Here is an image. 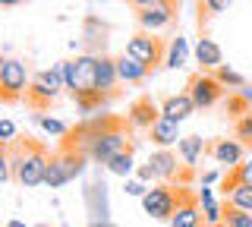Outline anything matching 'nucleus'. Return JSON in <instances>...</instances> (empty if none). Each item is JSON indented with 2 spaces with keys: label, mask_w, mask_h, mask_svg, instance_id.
Returning <instances> with one entry per match:
<instances>
[{
  "label": "nucleus",
  "mask_w": 252,
  "mask_h": 227,
  "mask_svg": "<svg viewBox=\"0 0 252 227\" xmlns=\"http://www.w3.org/2000/svg\"><path fill=\"white\" fill-rule=\"evenodd\" d=\"M224 92L227 89L218 82V76L215 73H205V69L192 73V76H189V82H186V95L195 101L199 111H208V107L218 104V101H224Z\"/></svg>",
  "instance_id": "7"
},
{
  "label": "nucleus",
  "mask_w": 252,
  "mask_h": 227,
  "mask_svg": "<svg viewBox=\"0 0 252 227\" xmlns=\"http://www.w3.org/2000/svg\"><path fill=\"white\" fill-rule=\"evenodd\" d=\"M208 155L215 158L220 167H240L243 164V155H246V145L240 142V139H215V142L208 145Z\"/></svg>",
  "instance_id": "12"
},
{
  "label": "nucleus",
  "mask_w": 252,
  "mask_h": 227,
  "mask_svg": "<svg viewBox=\"0 0 252 227\" xmlns=\"http://www.w3.org/2000/svg\"><path fill=\"white\" fill-rule=\"evenodd\" d=\"M13 136H16L13 120H0V139H3V145H10V142H13Z\"/></svg>",
  "instance_id": "29"
},
{
  "label": "nucleus",
  "mask_w": 252,
  "mask_h": 227,
  "mask_svg": "<svg viewBox=\"0 0 252 227\" xmlns=\"http://www.w3.org/2000/svg\"><path fill=\"white\" fill-rule=\"evenodd\" d=\"M117 73H120V82H126V85H136V82H145L152 69H148L145 64H139L136 57H129V54L123 51L120 57H117Z\"/></svg>",
  "instance_id": "17"
},
{
  "label": "nucleus",
  "mask_w": 252,
  "mask_h": 227,
  "mask_svg": "<svg viewBox=\"0 0 252 227\" xmlns=\"http://www.w3.org/2000/svg\"><path fill=\"white\" fill-rule=\"evenodd\" d=\"M195 64H199V69H205V73H215L218 66H224V51H220V44L211 41L208 35H202L199 44H195Z\"/></svg>",
  "instance_id": "13"
},
{
  "label": "nucleus",
  "mask_w": 252,
  "mask_h": 227,
  "mask_svg": "<svg viewBox=\"0 0 252 227\" xmlns=\"http://www.w3.org/2000/svg\"><path fill=\"white\" fill-rule=\"evenodd\" d=\"M6 227H29L26 221H6Z\"/></svg>",
  "instance_id": "35"
},
{
  "label": "nucleus",
  "mask_w": 252,
  "mask_h": 227,
  "mask_svg": "<svg viewBox=\"0 0 252 227\" xmlns=\"http://www.w3.org/2000/svg\"><path fill=\"white\" fill-rule=\"evenodd\" d=\"M224 224H227V227H252V211L236 208L233 202L224 199Z\"/></svg>",
  "instance_id": "24"
},
{
  "label": "nucleus",
  "mask_w": 252,
  "mask_h": 227,
  "mask_svg": "<svg viewBox=\"0 0 252 227\" xmlns=\"http://www.w3.org/2000/svg\"><path fill=\"white\" fill-rule=\"evenodd\" d=\"M89 227H110V224H98V221H94V224H89Z\"/></svg>",
  "instance_id": "36"
},
{
  "label": "nucleus",
  "mask_w": 252,
  "mask_h": 227,
  "mask_svg": "<svg viewBox=\"0 0 252 227\" xmlns=\"http://www.w3.org/2000/svg\"><path fill=\"white\" fill-rule=\"evenodd\" d=\"M215 180H218V170H205V174H202V186L215 183Z\"/></svg>",
  "instance_id": "32"
},
{
  "label": "nucleus",
  "mask_w": 252,
  "mask_h": 227,
  "mask_svg": "<svg viewBox=\"0 0 252 227\" xmlns=\"http://www.w3.org/2000/svg\"><path fill=\"white\" fill-rule=\"evenodd\" d=\"M126 54L136 57L139 64H145L155 73V69L164 64V57H167V44H164V38H158V32H145V29H139V32L126 41Z\"/></svg>",
  "instance_id": "5"
},
{
  "label": "nucleus",
  "mask_w": 252,
  "mask_h": 227,
  "mask_svg": "<svg viewBox=\"0 0 252 227\" xmlns=\"http://www.w3.org/2000/svg\"><path fill=\"white\" fill-rule=\"evenodd\" d=\"M104 167L110 170V174H117V177H129L132 170H136V164H132V145L123 148L120 155H114V158H110Z\"/></svg>",
  "instance_id": "22"
},
{
  "label": "nucleus",
  "mask_w": 252,
  "mask_h": 227,
  "mask_svg": "<svg viewBox=\"0 0 252 227\" xmlns=\"http://www.w3.org/2000/svg\"><path fill=\"white\" fill-rule=\"evenodd\" d=\"M158 0H129V6H136V10H145V6H155Z\"/></svg>",
  "instance_id": "31"
},
{
  "label": "nucleus",
  "mask_w": 252,
  "mask_h": 227,
  "mask_svg": "<svg viewBox=\"0 0 252 227\" xmlns=\"http://www.w3.org/2000/svg\"><path fill=\"white\" fill-rule=\"evenodd\" d=\"M22 0H0V6H19Z\"/></svg>",
  "instance_id": "34"
},
{
  "label": "nucleus",
  "mask_w": 252,
  "mask_h": 227,
  "mask_svg": "<svg viewBox=\"0 0 252 227\" xmlns=\"http://www.w3.org/2000/svg\"><path fill=\"white\" fill-rule=\"evenodd\" d=\"M60 92H66V82H63V69L60 64L51 66V69H38L29 82V92H26V107L35 114H47L54 107V101L60 98Z\"/></svg>",
  "instance_id": "2"
},
{
  "label": "nucleus",
  "mask_w": 252,
  "mask_h": 227,
  "mask_svg": "<svg viewBox=\"0 0 252 227\" xmlns=\"http://www.w3.org/2000/svg\"><path fill=\"white\" fill-rule=\"evenodd\" d=\"M161 117H164L161 107H158L148 95H142V98H136V101L129 104V111H126V123H129V130L148 132L158 120H161Z\"/></svg>",
  "instance_id": "10"
},
{
  "label": "nucleus",
  "mask_w": 252,
  "mask_h": 227,
  "mask_svg": "<svg viewBox=\"0 0 252 227\" xmlns=\"http://www.w3.org/2000/svg\"><path fill=\"white\" fill-rule=\"evenodd\" d=\"M218 227H227V224H218Z\"/></svg>",
  "instance_id": "39"
},
{
  "label": "nucleus",
  "mask_w": 252,
  "mask_h": 227,
  "mask_svg": "<svg viewBox=\"0 0 252 227\" xmlns=\"http://www.w3.org/2000/svg\"><path fill=\"white\" fill-rule=\"evenodd\" d=\"M145 193H148V186L142 183V180H126V195H136V199H142Z\"/></svg>",
  "instance_id": "28"
},
{
  "label": "nucleus",
  "mask_w": 252,
  "mask_h": 227,
  "mask_svg": "<svg viewBox=\"0 0 252 227\" xmlns=\"http://www.w3.org/2000/svg\"><path fill=\"white\" fill-rule=\"evenodd\" d=\"M177 193H180V205L170 218V227H202L205 224V215H202V202H199V193H192L186 183H177Z\"/></svg>",
  "instance_id": "8"
},
{
  "label": "nucleus",
  "mask_w": 252,
  "mask_h": 227,
  "mask_svg": "<svg viewBox=\"0 0 252 227\" xmlns=\"http://www.w3.org/2000/svg\"><path fill=\"white\" fill-rule=\"evenodd\" d=\"M233 139H240V142L252 152V111L246 117H240V120H233Z\"/></svg>",
  "instance_id": "27"
},
{
  "label": "nucleus",
  "mask_w": 252,
  "mask_h": 227,
  "mask_svg": "<svg viewBox=\"0 0 252 227\" xmlns=\"http://www.w3.org/2000/svg\"><path fill=\"white\" fill-rule=\"evenodd\" d=\"M6 158L13 164V177L19 180L26 190L32 186H41L47 180V164H51V155H47V148L38 142V139L32 136H19L13 139L10 145H3Z\"/></svg>",
  "instance_id": "1"
},
{
  "label": "nucleus",
  "mask_w": 252,
  "mask_h": 227,
  "mask_svg": "<svg viewBox=\"0 0 252 227\" xmlns=\"http://www.w3.org/2000/svg\"><path fill=\"white\" fill-rule=\"evenodd\" d=\"M180 6L173 3V0H158L155 6H145V10H136V22L139 29H145V32H161V29H167L177 22L180 16Z\"/></svg>",
  "instance_id": "9"
},
{
  "label": "nucleus",
  "mask_w": 252,
  "mask_h": 227,
  "mask_svg": "<svg viewBox=\"0 0 252 227\" xmlns=\"http://www.w3.org/2000/svg\"><path fill=\"white\" fill-rule=\"evenodd\" d=\"M173 3H177V6H183V3H186V0H173Z\"/></svg>",
  "instance_id": "37"
},
{
  "label": "nucleus",
  "mask_w": 252,
  "mask_h": 227,
  "mask_svg": "<svg viewBox=\"0 0 252 227\" xmlns=\"http://www.w3.org/2000/svg\"><path fill=\"white\" fill-rule=\"evenodd\" d=\"M230 3L233 0H199V6H195V10H199V29H205L218 13H224Z\"/></svg>",
  "instance_id": "21"
},
{
  "label": "nucleus",
  "mask_w": 252,
  "mask_h": 227,
  "mask_svg": "<svg viewBox=\"0 0 252 227\" xmlns=\"http://www.w3.org/2000/svg\"><path fill=\"white\" fill-rule=\"evenodd\" d=\"M136 174H139V180H142V183H158V174L152 170V164H142V167L136 170Z\"/></svg>",
  "instance_id": "30"
},
{
  "label": "nucleus",
  "mask_w": 252,
  "mask_h": 227,
  "mask_svg": "<svg viewBox=\"0 0 252 227\" xmlns=\"http://www.w3.org/2000/svg\"><path fill=\"white\" fill-rule=\"evenodd\" d=\"M186 60H189V44H186V38H170V44H167V57H164V66L167 69H180V66H186Z\"/></svg>",
  "instance_id": "20"
},
{
  "label": "nucleus",
  "mask_w": 252,
  "mask_h": 227,
  "mask_svg": "<svg viewBox=\"0 0 252 227\" xmlns=\"http://www.w3.org/2000/svg\"><path fill=\"white\" fill-rule=\"evenodd\" d=\"M29 69L22 64L19 57H3V64H0V101L3 104H16V101L26 98L29 92Z\"/></svg>",
  "instance_id": "4"
},
{
  "label": "nucleus",
  "mask_w": 252,
  "mask_h": 227,
  "mask_svg": "<svg viewBox=\"0 0 252 227\" xmlns=\"http://www.w3.org/2000/svg\"><path fill=\"white\" fill-rule=\"evenodd\" d=\"M202 227H208V224H202Z\"/></svg>",
  "instance_id": "40"
},
{
  "label": "nucleus",
  "mask_w": 252,
  "mask_h": 227,
  "mask_svg": "<svg viewBox=\"0 0 252 227\" xmlns=\"http://www.w3.org/2000/svg\"><path fill=\"white\" fill-rule=\"evenodd\" d=\"M199 107H195V101L186 95V92H180V95H167L161 101V114L164 117H170V120H177V123H183L186 117H192Z\"/></svg>",
  "instance_id": "16"
},
{
  "label": "nucleus",
  "mask_w": 252,
  "mask_h": 227,
  "mask_svg": "<svg viewBox=\"0 0 252 227\" xmlns=\"http://www.w3.org/2000/svg\"><path fill=\"white\" fill-rule=\"evenodd\" d=\"M60 227H69V224H60Z\"/></svg>",
  "instance_id": "38"
},
{
  "label": "nucleus",
  "mask_w": 252,
  "mask_h": 227,
  "mask_svg": "<svg viewBox=\"0 0 252 227\" xmlns=\"http://www.w3.org/2000/svg\"><path fill=\"white\" fill-rule=\"evenodd\" d=\"M148 164H152V170L158 174V183H173V180L180 177V170H186V164L180 161V155H173L170 148H158V152H152Z\"/></svg>",
  "instance_id": "11"
},
{
  "label": "nucleus",
  "mask_w": 252,
  "mask_h": 227,
  "mask_svg": "<svg viewBox=\"0 0 252 227\" xmlns=\"http://www.w3.org/2000/svg\"><path fill=\"white\" fill-rule=\"evenodd\" d=\"M177 155H180V161H183L186 167H195V164L208 155V145L202 142V136H186V139H180Z\"/></svg>",
  "instance_id": "18"
},
{
  "label": "nucleus",
  "mask_w": 252,
  "mask_h": 227,
  "mask_svg": "<svg viewBox=\"0 0 252 227\" xmlns=\"http://www.w3.org/2000/svg\"><path fill=\"white\" fill-rule=\"evenodd\" d=\"M199 202H202L205 224H208V227H218V224H224V202H218V199H215L211 186H202V190H199Z\"/></svg>",
  "instance_id": "19"
},
{
  "label": "nucleus",
  "mask_w": 252,
  "mask_h": 227,
  "mask_svg": "<svg viewBox=\"0 0 252 227\" xmlns=\"http://www.w3.org/2000/svg\"><path fill=\"white\" fill-rule=\"evenodd\" d=\"M177 205H180V193L173 183H155L142 195V208H145V215L152 221H170Z\"/></svg>",
  "instance_id": "6"
},
{
  "label": "nucleus",
  "mask_w": 252,
  "mask_h": 227,
  "mask_svg": "<svg viewBox=\"0 0 252 227\" xmlns=\"http://www.w3.org/2000/svg\"><path fill=\"white\" fill-rule=\"evenodd\" d=\"M89 161H92V158L82 152V148L63 142L60 152L51 155V164H47V180H44V183L51 186V190H57V186H66L69 180H76L79 174H82Z\"/></svg>",
  "instance_id": "3"
},
{
  "label": "nucleus",
  "mask_w": 252,
  "mask_h": 227,
  "mask_svg": "<svg viewBox=\"0 0 252 227\" xmlns=\"http://www.w3.org/2000/svg\"><path fill=\"white\" fill-rule=\"evenodd\" d=\"M249 111H252V104L243 98V92H227V98H224V114L227 117L240 120V117H246Z\"/></svg>",
  "instance_id": "23"
},
{
  "label": "nucleus",
  "mask_w": 252,
  "mask_h": 227,
  "mask_svg": "<svg viewBox=\"0 0 252 227\" xmlns=\"http://www.w3.org/2000/svg\"><path fill=\"white\" fill-rule=\"evenodd\" d=\"M148 139H152L155 148H173V145H180V139H183V136H180V123L170 120V117H161V120L148 130Z\"/></svg>",
  "instance_id": "14"
},
{
  "label": "nucleus",
  "mask_w": 252,
  "mask_h": 227,
  "mask_svg": "<svg viewBox=\"0 0 252 227\" xmlns=\"http://www.w3.org/2000/svg\"><path fill=\"white\" fill-rule=\"evenodd\" d=\"M240 92H243V98H246L249 104H252V85H246V89H240Z\"/></svg>",
  "instance_id": "33"
},
{
  "label": "nucleus",
  "mask_w": 252,
  "mask_h": 227,
  "mask_svg": "<svg viewBox=\"0 0 252 227\" xmlns=\"http://www.w3.org/2000/svg\"><path fill=\"white\" fill-rule=\"evenodd\" d=\"M117 85H120V73H117V57L98 54V89H101V95L117 98Z\"/></svg>",
  "instance_id": "15"
},
{
  "label": "nucleus",
  "mask_w": 252,
  "mask_h": 227,
  "mask_svg": "<svg viewBox=\"0 0 252 227\" xmlns=\"http://www.w3.org/2000/svg\"><path fill=\"white\" fill-rule=\"evenodd\" d=\"M35 123L41 127L44 132H51V136H69V127L63 120H57V117H47V114H35Z\"/></svg>",
  "instance_id": "26"
},
{
  "label": "nucleus",
  "mask_w": 252,
  "mask_h": 227,
  "mask_svg": "<svg viewBox=\"0 0 252 227\" xmlns=\"http://www.w3.org/2000/svg\"><path fill=\"white\" fill-rule=\"evenodd\" d=\"M215 76H218V82L220 85H224V89H230V92H240V89H246V76H243V73H236V69H230V66H218L215 69Z\"/></svg>",
  "instance_id": "25"
}]
</instances>
